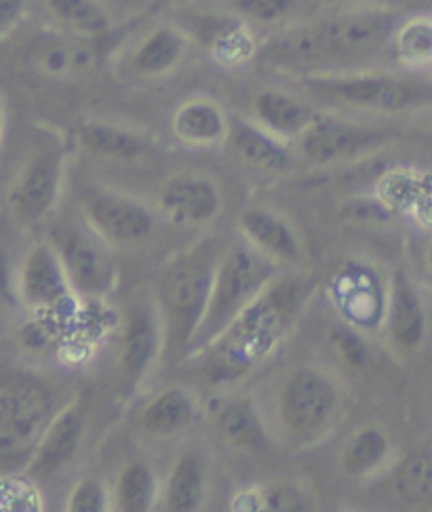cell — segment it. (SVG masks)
<instances>
[{
    "instance_id": "obj_1",
    "label": "cell",
    "mask_w": 432,
    "mask_h": 512,
    "mask_svg": "<svg viewBox=\"0 0 432 512\" xmlns=\"http://www.w3.org/2000/svg\"><path fill=\"white\" fill-rule=\"evenodd\" d=\"M401 19L390 7L359 5L285 28L268 38L260 53L287 70L338 72V66L363 62L390 47Z\"/></svg>"
},
{
    "instance_id": "obj_2",
    "label": "cell",
    "mask_w": 432,
    "mask_h": 512,
    "mask_svg": "<svg viewBox=\"0 0 432 512\" xmlns=\"http://www.w3.org/2000/svg\"><path fill=\"white\" fill-rule=\"evenodd\" d=\"M306 300L308 285L302 279L279 274L218 338L192 354L201 361L205 380L237 382L264 363L287 338Z\"/></svg>"
},
{
    "instance_id": "obj_3",
    "label": "cell",
    "mask_w": 432,
    "mask_h": 512,
    "mask_svg": "<svg viewBox=\"0 0 432 512\" xmlns=\"http://www.w3.org/2000/svg\"><path fill=\"white\" fill-rule=\"evenodd\" d=\"M218 241L203 239L167 264L159 281V306L167 352H188L201 327L222 260Z\"/></svg>"
},
{
    "instance_id": "obj_4",
    "label": "cell",
    "mask_w": 432,
    "mask_h": 512,
    "mask_svg": "<svg viewBox=\"0 0 432 512\" xmlns=\"http://www.w3.org/2000/svg\"><path fill=\"white\" fill-rule=\"evenodd\" d=\"M302 87L321 102L352 110L399 114L432 104V78L382 70L306 74Z\"/></svg>"
},
{
    "instance_id": "obj_5",
    "label": "cell",
    "mask_w": 432,
    "mask_h": 512,
    "mask_svg": "<svg viewBox=\"0 0 432 512\" xmlns=\"http://www.w3.org/2000/svg\"><path fill=\"white\" fill-rule=\"evenodd\" d=\"M277 277V262L270 260L268 255L253 245L245 243L224 249L205 317L199 331H196L192 346L186 352L188 357L218 338Z\"/></svg>"
},
{
    "instance_id": "obj_6",
    "label": "cell",
    "mask_w": 432,
    "mask_h": 512,
    "mask_svg": "<svg viewBox=\"0 0 432 512\" xmlns=\"http://www.w3.org/2000/svg\"><path fill=\"white\" fill-rule=\"evenodd\" d=\"M53 418V397L41 378L7 373L0 384V464L5 472L32 464Z\"/></svg>"
},
{
    "instance_id": "obj_7",
    "label": "cell",
    "mask_w": 432,
    "mask_h": 512,
    "mask_svg": "<svg viewBox=\"0 0 432 512\" xmlns=\"http://www.w3.org/2000/svg\"><path fill=\"white\" fill-rule=\"evenodd\" d=\"M390 140V131L355 123L338 114L314 116L310 127L298 137L296 150L312 165H336L369 154Z\"/></svg>"
},
{
    "instance_id": "obj_8",
    "label": "cell",
    "mask_w": 432,
    "mask_h": 512,
    "mask_svg": "<svg viewBox=\"0 0 432 512\" xmlns=\"http://www.w3.org/2000/svg\"><path fill=\"white\" fill-rule=\"evenodd\" d=\"M53 247L60 253L72 289L87 295L108 291L114 264L106 236L91 224H60L53 230Z\"/></svg>"
},
{
    "instance_id": "obj_9",
    "label": "cell",
    "mask_w": 432,
    "mask_h": 512,
    "mask_svg": "<svg viewBox=\"0 0 432 512\" xmlns=\"http://www.w3.org/2000/svg\"><path fill=\"white\" fill-rule=\"evenodd\" d=\"M180 26L190 38L207 47L222 66H243L260 53L247 22L237 13L190 11Z\"/></svg>"
},
{
    "instance_id": "obj_10",
    "label": "cell",
    "mask_w": 432,
    "mask_h": 512,
    "mask_svg": "<svg viewBox=\"0 0 432 512\" xmlns=\"http://www.w3.org/2000/svg\"><path fill=\"white\" fill-rule=\"evenodd\" d=\"M64 175V152L41 150L19 169L9 188V207L15 218L36 222L55 205Z\"/></svg>"
},
{
    "instance_id": "obj_11",
    "label": "cell",
    "mask_w": 432,
    "mask_h": 512,
    "mask_svg": "<svg viewBox=\"0 0 432 512\" xmlns=\"http://www.w3.org/2000/svg\"><path fill=\"white\" fill-rule=\"evenodd\" d=\"M336 386L317 369H298L281 395L283 422L298 435L321 430L336 411Z\"/></svg>"
},
{
    "instance_id": "obj_12",
    "label": "cell",
    "mask_w": 432,
    "mask_h": 512,
    "mask_svg": "<svg viewBox=\"0 0 432 512\" xmlns=\"http://www.w3.org/2000/svg\"><path fill=\"white\" fill-rule=\"evenodd\" d=\"M331 300L352 327L376 329L386 321L388 291L376 270L350 264L331 281Z\"/></svg>"
},
{
    "instance_id": "obj_13",
    "label": "cell",
    "mask_w": 432,
    "mask_h": 512,
    "mask_svg": "<svg viewBox=\"0 0 432 512\" xmlns=\"http://www.w3.org/2000/svg\"><path fill=\"white\" fill-rule=\"evenodd\" d=\"M19 293L34 310H55L70 300L72 283L55 247L36 245L19 274Z\"/></svg>"
},
{
    "instance_id": "obj_14",
    "label": "cell",
    "mask_w": 432,
    "mask_h": 512,
    "mask_svg": "<svg viewBox=\"0 0 432 512\" xmlns=\"http://www.w3.org/2000/svg\"><path fill=\"white\" fill-rule=\"evenodd\" d=\"M159 207L173 224L203 226L220 213L222 196L209 177L182 173L171 177L163 186Z\"/></svg>"
},
{
    "instance_id": "obj_15",
    "label": "cell",
    "mask_w": 432,
    "mask_h": 512,
    "mask_svg": "<svg viewBox=\"0 0 432 512\" xmlns=\"http://www.w3.org/2000/svg\"><path fill=\"white\" fill-rule=\"evenodd\" d=\"M89 224L108 241L140 243L154 230V215L148 207L116 192L95 194L87 205Z\"/></svg>"
},
{
    "instance_id": "obj_16",
    "label": "cell",
    "mask_w": 432,
    "mask_h": 512,
    "mask_svg": "<svg viewBox=\"0 0 432 512\" xmlns=\"http://www.w3.org/2000/svg\"><path fill=\"white\" fill-rule=\"evenodd\" d=\"M26 57L36 72L51 78H72L95 66L97 51L91 38L60 30L34 38Z\"/></svg>"
},
{
    "instance_id": "obj_17",
    "label": "cell",
    "mask_w": 432,
    "mask_h": 512,
    "mask_svg": "<svg viewBox=\"0 0 432 512\" xmlns=\"http://www.w3.org/2000/svg\"><path fill=\"white\" fill-rule=\"evenodd\" d=\"M226 144H230L232 152L241 161L266 173L287 171L293 161L289 142L272 135L255 118L253 121L241 116L230 118V133Z\"/></svg>"
},
{
    "instance_id": "obj_18",
    "label": "cell",
    "mask_w": 432,
    "mask_h": 512,
    "mask_svg": "<svg viewBox=\"0 0 432 512\" xmlns=\"http://www.w3.org/2000/svg\"><path fill=\"white\" fill-rule=\"evenodd\" d=\"M173 135L186 146L211 148L226 144L230 116L211 97H190L182 102L171 118Z\"/></svg>"
},
{
    "instance_id": "obj_19",
    "label": "cell",
    "mask_w": 432,
    "mask_h": 512,
    "mask_svg": "<svg viewBox=\"0 0 432 512\" xmlns=\"http://www.w3.org/2000/svg\"><path fill=\"white\" fill-rule=\"evenodd\" d=\"M388 336L399 350H416L426 333V312L418 291L407 279V274L397 272L392 277L386 310Z\"/></svg>"
},
{
    "instance_id": "obj_20",
    "label": "cell",
    "mask_w": 432,
    "mask_h": 512,
    "mask_svg": "<svg viewBox=\"0 0 432 512\" xmlns=\"http://www.w3.org/2000/svg\"><path fill=\"white\" fill-rule=\"evenodd\" d=\"M85 430V416L81 403H72L53 418L47 435L38 445L30 468L38 477H51L62 470L76 454Z\"/></svg>"
},
{
    "instance_id": "obj_21",
    "label": "cell",
    "mask_w": 432,
    "mask_h": 512,
    "mask_svg": "<svg viewBox=\"0 0 432 512\" xmlns=\"http://www.w3.org/2000/svg\"><path fill=\"white\" fill-rule=\"evenodd\" d=\"M314 112L300 97L281 89H264L253 100V118L272 135L296 142L314 121Z\"/></svg>"
},
{
    "instance_id": "obj_22",
    "label": "cell",
    "mask_w": 432,
    "mask_h": 512,
    "mask_svg": "<svg viewBox=\"0 0 432 512\" xmlns=\"http://www.w3.org/2000/svg\"><path fill=\"white\" fill-rule=\"evenodd\" d=\"M241 230L249 245H253L274 262H298L302 247L296 232L268 209H249L241 218Z\"/></svg>"
},
{
    "instance_id": "obj_23",
    "label": "cell",
    "mask_w": 432,
    "mask_h": 512,
    "mask_svg": "<svg viewBox=\"0 0 432 512\" xmlns=\"http://www.w3.org/2000/svg\"><path fill=\"white\" fill-rule=\"evenodd\" d=\"M190 36L180 24H161L150 30L131 55L133 72L161 76L178 66L188 51Z\"/></svg>"
},
{
    "instance_id": "obj_24",
    "label": "cell",
    "mask_w": 432,
    "mask_h": 512,
    "mask_svg": "<svg viewBox=\"0 0 432 512\" xmlns=\"http://www.w3.org/2000/svg\"><path fill=\"white\" fill-rule=\"evenodd\" d=\"M161 346V329L154 312L146 306L131 310L123 331V369L131 380H140L154 363Z\"/></svg>"
},
{
    "instance_id": "obj_25",
    "label": "cell",
    "mask_w": 432,
    "mask_h": 512,
    "mask_svg": "<svg viewBox=\"0 0 432 512\" xmlns=\"http://www.w3.org/2000/svg\"><path fill=\"white\" fill-rule=\"evenodd\" d=\"M78 140L87 152L114 161H131L146 152V142L140 133L102 121L85 123L78 129Z\"/></svg>"
},
{
    "instance_id": "obj_26",
    "label": "cell",
    "mask_w": 432,
    "mask_h": 512,
    "mask_svg": "<svg viewBox=\"0 0 432 512\" xmlns=\"http://www.w3.org/2000/svg\"><path fill=\"white\" fill-rule=\"evenodd\" d=\"M45 9L57 28L95 38L112 28V17L102 0H45Z\"/></svg>"
},
{
    "instance_id": "obj_27",
    "label": "cell",
    "mask_w": 432,
    "mask_h": 512,
    "mask_svg": "<svg viewBox=\"0 0 432 512\" xmlns=\"http://www.w3.org/2000/svg\"><path fill=\"white\" fill-rule=\"evenodd\" d=\"M218 426L224 439L243 451H266L270 447L268 432L258 416V411L247 401H230L218 413Z\"/></svg>"
},
{
    "instance_id": "obj_28",
    "label": "cell",
    "mask_w": 432,
    "mask_h": 512,
    "mask_svg": "<svg viewBox=\"0 0 432 512\" xmlns=\"http://www.w3.org/2000/svg\"><path fill=\"white\" fill-rule=\"evenodd\" d=\"M194 411V401L186 390L169 388L146 405L142 411V426L156 437L178 435V432L190 426Z\"/></svg>"
},
{
    "instance_id": "obj_29",
    "label": "cell",
    "mask_w": 432,
    "mask_h": 512,
    "mask_svg": "<svg viewBox=\"0 0 432 512\" xmlns=\"http://www.w3.org/2000/svg\"><path fill=\"white\" fill-rule=\"evenodd\" d=\"M205 500V464L188 451L175 462L167 485V508L171 512H192Z\"/></svg>"
},
{
    "instance_id": "obj_30",
    "label": "cell",
    "mask_w": 432,
    "mask_h": 512,
    "mask_svg": "<svg viewBox=\"0 0 432 512\" xmlns=\"http://www.w3.org/2000/svg\"><path fill=\"white\" fill-rule=\"evenodd\" d=\"M397 62L407 68L432 64V17L414 15L401 19L390 43Z\"/></svg>"
},
{
    "instance_id": "obj_31",
    "label": "cell",
    "mask_w": 432,
    "mask_h": 512,
    "mask_svg": "<svg viewBox=\"0 0 432 512\" xmlns=\"http://www.w3.org/2000/svg\"><path fill=\"white\" fill-rule=\"evenodd\" d=\"M392 483H395V491L403 502L416 504V506H430L432 504V456L411 454L409 458H405L397 466Z\"/></svg>"
},
{
    "instance_id": "obj_32",
    "label": "cell",
    "mask_w": 432,
    "mask_h": 512,
    "mask_svg": "<svg viewBox=\"0 0 432 512\" xmlns=\"http://www.w3.org/2000/svg\"><path fill=\"white\" fill-rule=\"evenodd\" d=\"M390 443L378 428H363L344 449V468L350 475H367L376 470L388 456Z\"/></svg>"
},
{
    "instance_id": "obj_33",
    "label": "cell",
    "mask_w": 432,
    "mask_h": 512,
    "mask_svg": "<svg viewBox=\"0 0 432 512\" xmlns=\"http://www.w3.org/2000/svg\"><path fill=\"white\" fill-rule=\"evenodd\" d=\"M156 502V477L150 466L135 462L119 479V508L125 512H148Z\"/></svg>"
},
{
    "instance_id": "obj_34",
    "label": "cell",
    "mask_w": 432,
    "mask_h": 512,
    "mask_svg": "<svg viewBox=\"0 0 432 512\" xmlns=\"http://www.w3.org/2000/svg\"><path fill=\"white\" fill-rule=\"evenodd\" d=\"M232 9L241 15L245 22H253L260 26H274L287 19L293 9H296V0H232Z\"/></svg>"
},
{
    "instance_id": "obj_35",
    "label": "cell",
    "mask_w": 432,
    "mask_h": 512,
    "mask_svg": "<svg viewBox=\"0 0 432 512\" xmlns=\"http://www.w3.org/2000/svg\"><path fill=\"white\" fill-rule=\"evenodd\" d=\"M251 510H270V512H296L306 510L308 502L302 491L289 485L268 487L262 494H255L251 500Z\"/></svg>"
},
{
    "instance_id": "obj_36",
    "label": "cell",
    "mask_w": 432,
    "mask_h": 512,
    "mask_svg": "<svg viewBox=\"0 0 432 512\" xmlns=\"http://www.w3.org/2000/svg\"><path fill=\"white\" fill-rule=\"evenodd\" d=\"M68 508L72 512H104L108 508L104 485L95 479H83L74 487Z\"/></svg>"
},
{
    "instance_id": "obj_37",
    "label": "cell",
    "mask_w": 432,
    "mask_h": 512,
    "mask_svg": "<svg viewBox=\"0 0 432 512\" xmlns=\"http://www.w3.org/2000/svg\"><path fill=\"white\" fill-rule=\"evenodd\" d=\"M9 504H15V510H36L41 504L36 496V489L32 483L19 479V477H5V487H3V508Z\"/></svg>"
},
{
    "instance_id": "obj_38",
    "label": "cell",
    "mask_w": 432,
    "mask_h": 512,
    "mask_svg": "<svg viewBox=\"0 0 432 512\" xmlns=\"http://www.w3.org/2000/svg\"><path fill=\"white\" fill-rule=\"evenodd\" d=\"M333 342H336L342 359L352 365V367H365L369 361V348L363 342L361 336H357L355 331L350 329H340L336 331V336H333Z\"/></svg>"
},
{
    "instance_id": "obj_39",
    "label": "cell",
    "mask_w": 432,
    "mask_h": 512,
    "mask_svg": "<svg viewBox=\"0 0 432 512\" xmlns=\"http://www.w3.org/2000/svg\"><path fill=\"white\" fill-rule=\"evenodd\" d=\"M28 0H0V34L7 38L24 19Z\"/></svg>"
},
{
    "instance_id": "obj_40",
    "label": "cell",
    "mask_w": 432,
    "mask_h": 512,
    "mask_svg": "<svg viewBox=\"0 0 432 512\" xmlns=\"http://www.w3.org/2000/svg\"><path fill=\"white\" fill-rule=\"evenodd\" d=\"M342 3H359V5H363V3H373V0H342Z\"/></svg>"
},
{
    "instance_id": "obj_41",
    "label": "cell",
    "mask_w": 432,
    "mask_h": 512,
    "mask_svg": "<svg viewBox=\"0 0 432 512\" xmlns=\"http://www.w3.org/2000/svg\"><path fill=\"white\" fill-rule=\"evenodd\" d=\"M428 268H430V274H432V247L428 251Z\"/></svg>"
}]
</instances>
